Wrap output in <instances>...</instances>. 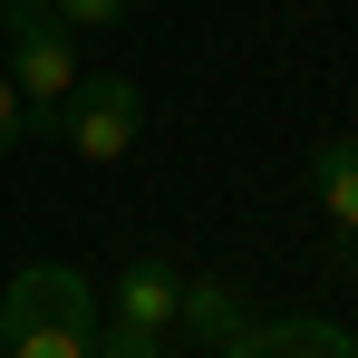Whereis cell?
I'll list each match as a JSON object with an SVG mask.
<instances>
[{"label":"cell","instance_id":"cell-1","mask_svg":"<svg viewBox=\"0 0 358 358\" xmlns=\"http://www.w3.org/2000/svg\"><path fill=\"white\" fill-rule=\"evenodd\" d=\"M97 339H107V310L87 291V271H68V262H29L0 291V349L10 358H97Z\"/></svg>","mask_w":358,"mask_h":358},{"label":"cell","instance_id":"cell-2","mask_svg":"<svg viewBox=\"0 0 358 358\" xmlns=\"http://www.w3.org/2000/svg\"><path fill=\"white\" fill-rule=\"evenodd\" d=\"M136 136H145V87H136L126 68H87V78H78V97H68V155L117 165Z\"/></svg>","mask_w":358,"mask_h":358},{"label":"cell","instance_id":"cell-3","mask_svg":"<svg viewBox=\"0 0 358 358\" xmlns=\"http://www.w3.org/2000/svg\"><path fill=\"white\" fill-rule=\"evenodd\" d=\"M78 78H87V68H78V29H59L49 10L10 29V87H20V97L68 107V97H78Z\"/></svg>","mask_w":358,"mask_h":358},{"label":"cell","instance_id":"cell-4","mask_svg":"<svg viewBox=\"0 0 358 358\" xmlns=\"http://www.w3.org/2000/svg\"><path fill=\"white\" fill-rule=\"evenodd\" d=\"M175 291H184V271H175V262L136 252L117 281H107V300H97V310H107V329H126V339H155V349H165V339H175Z\"/></svg>","mask_w":358,"mask_h":358},{"label":"cell","instance_id":"cell-5","mask_svg":"<svg viewBox=\"0 0 358 358\" xmlns=\"http://www.w3.org/2000/svg\"><path fill=\"white\" fill-rule=\"evenodd\" d=\"M223 358H358V339L320 310H291V320H242L223 339Z\"/></svg>","mask_w":358,"mask_h":358},{"label":"cell","instance_id":"cell-6","mask_svg":"<svg viewBox=\"0 0 358 358\" xmlns=\"http://www.w3.org/2000/svg\"><path fill=\"white\" fill-rule=\"evenodd\" d=\"M175 329L223 349V339L242 329V291H233V281H213V271H184V291H175Z\"/></svg>","mask_w":358,"mask_h":358},{"label":"cell","instance_id":"cell-7","mask_svg":"<svg viewBox=\"0 0 358 358\" xmlns=\"http://www.w3.org/2000/svg\"><path fill=\"white\" fill-rule=\"evenodd\" d=\"M310 194H320V213L358 233V136H329L320 155H310Z\"/></svg>","mask_w":358,"mask_h":358},{"label":"cell","instance_id":"cell-8","mask_svg":"<svg viewBox=\"0 0 358 358\" xmlns=\"http://www.w3.org/2000/svg\"><path fill=\"white\" fill-rule=\"evenodd\" d=\"M49 20H59V29H117L126 0H49Z\"/></svg>","mask_w":358,"mask_h":358},{"label":"cell","instance_id":"cell-9","mask_svg":"<svg viewBox=\"0 0 358 358\" xmlns=\"http://www.w3.org/2000/svg\"><path fill=\"white\" fill-rule=\"evenodd\" d=\"M20 136H29V97L0 78V155H20Z\"/></svg>","mask_w":358,"mask_h":358},{"label":"cell","instance_id":"cell-10","mask_svg":"<svg viewBox=\"0 0 358 358\" xmlns=\"http://www.w3.org/2000/svg\"><path fill=\"white\" fill-rule=\"evenodd\" d=\"M97 358H165V349H155V339H126V329H107V339H97Z\"/></svg>","mask_w":358,"mask_h":358},{"label":"cell","instance_id":"cell-11","mask_svg":"<svg viewBox=\"0 0 358 358\" xmlns=\"http://www.w3.org/2000/svg\"><path fill=\"white\" fill-rule=\"evenodd\" d=\"M49 0H0V29H20V20H39Z\"/></svg>","mask_w":358,"mask_h":358}]
</instances>
